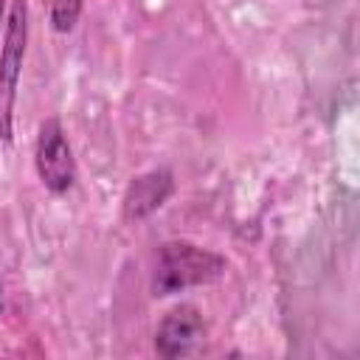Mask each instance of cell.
Masks as SVG:
<instances>
[{"label":"cell","mask_w":360,"mask_h":360,"mask_svg":"<svg viewBox=\"0 0 360 360\" xmlns=\"http://www.w3.org/2000/svg\"><path fill=\"white\" fill-rule=\"evenodd\" d=\"M222 273V259L200 250L194 245H166L158 259V276H155V290L160 295L186 290L191 284H205Z\"/></svg>","instance_id":"cell-1"},{"label":"cell","mask_w":360,"mask_h":360,"mask_svg":"<svg viewBox=\"0 0 360 360\" xmlns=\"http://www.w3.org/2000/svg\"><path fill=\"white\" fill-rule=\"evenodd\" d=\"M25 0H11V17L6 28V42L0 53V141H11V121H14V96L17 79L22 68L25 51Z\"/></svg>","instance_id":"cell-2"},{"label":"cell","mask_w":360,"mask_h":360,"mask_svg":"<svg viewBox=\"0 0 360 360\" xmlns=\"http://www.w3.org/2000/svg\"><path fill=\"white\" fill-rule=\"evenodd\" d=\"M37 172L42 183L53 191L62 194L73 183V158L70 146L65 141V132L56 118H48L39 127V141H37Z\"/></svg>","instance_id":"cell-3"},{"label":"cell","mask_w":360,"mask_h":360,"mask_svg":"<svg viewBox=\"0 0 360 360\" xmlns=\"http://www.w3.org/2000/svg\"><path fill=\"white\" fill-rule=\"evenodd\" d=\"M202 338V321L194 307H177L172 309L160 329H158V352L166 357L188 354Z\"/></svg>","instance_id":"cell-4"},{"label":"cell","mask_w":360,"mask_h":360,"mask_svg":"<svg viewBox=\"0 0 360 360\" xmlns=\"http://www.w3.org/2000/svg\"><path fill=\"white\" fill-rule=\"evenodd\" d=\"M172 191V177L169 172H152V174H143L132 183L129 194H127V214L129 217H143L149 214L152 208H158L166 194Z\"/></svg>","instance_id":"cell-5"},{"label":"cell","mask_w":360,"mask_h":360,"mask_svg":"<svg viewBox=\"0 0 360 360\" xmlns=\"http://www.w3.org/2000/svg\"><path fill=\"white\" fill-rule=\"evenodd\" d=\"M82 0H53V28L56 31H70L79 20Z\"/></svg>","instance_id":"cell-6"},{"label":"cell","mask_w":360,"mask_h":360,"mask_svg":"<svg viewBox=\"0 0 360 360\" xmlns=\"http://www.w3.org/2000/svg\"><path fill=\"white\" fill-rule=\"evenodd\" d=\"M0 20H3V0H0Z\"/></svg>","instance_id":"cell-7"}]
</instances>
